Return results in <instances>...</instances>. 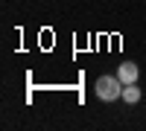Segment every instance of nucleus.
Segmentation results:
<instances>
[{
    "mask_svg": "<svg viewBox=\"0 0 146 131\" xmlns=\"http://www.w3.org/2000/svg\"><path fill=\"white\" fill-rule=\"evenodd\" d=\"M123 99H126L129 105H137V102H140V88H137V82L123 88Z\"/></svg>",
    "mask_w": 146,
    "mask_h": 131,
    "instance_id": "7ed1b4c3",
    "label": "nucleus"
},
{
    "mask_svg": "<svg viewBox=\"0 0 146 131\" xmlns=\"http://www.w3.org/2000/svg\"><path fill=\"white\" fill-rule=\"evenodd\" d=\"M123 82H120V76H100L96 79V85H94V90H96V96H100L102 102H114V99H120L123 96Z\"/></svg>",
    "mask_w": 146,
    "mask_h": 131,
    "instance_id": "f257e3e1",
    "label": "nucleus"
},
{
    "mask_svg": "<svg viewBox=\"0 0 146 131\" xmlns=\"http://www.w3.org/2000/svg\"><path fill=\"white\" fill-rule=\"evenodd\" d=\"M117 76H120V82H123V85H135L137 76H140V70H137L135 61H123V64L117 67Z\"/></svg>",
    "mask_w": 146,
    "mask_h": 131,
    "instance_id": "f03ea898",
    "label": "nucleus"
}]
</instances>
